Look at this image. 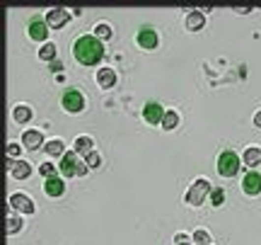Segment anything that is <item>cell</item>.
Returning <instances> with one entry per match:
<instances>
[{"label": "cell", "instance_id": "cell-13", "mask_svg": "<svg viewBox=\"0 0 261 245\" xmlns=\"http://www.w3.org/2000/svg\"><path fill=\"white\" fill-rule=\"evenodd\" d=\"M44 192L49 197H60L65 192V182L60 177H46V184H44Z\"/></svg>", "mask_w": 261, "mask_h": 245}, {"label": "cell", "instance_id": "cell-20", "mask_svg": "<svg viewBox=\"0 0 261 245\" xmlns=\"http://www.w3.org/2000/svg\"><path fill=\"white\" fill-rule=\"evenodd\" d=\"M63 148H65V146H63V141H60V139H54V141H49V143H46V153H49V155H65V153H63Z\"/></svg>", "mask_w": 261, "mask_h": 245}, {"label": "cell", "instance_id": "cell-30", "mask_svg": "<svg viewBox=\"0 0 261 245\" xmlns=\"http://www.w3.org/2000/svg\"><path fill=\"white\" fill-rule=\"evenodd\" d=\"M254 124L261 129V112H257V117H254Z\"/></svg>", "mask_w": 261, "mask_h": 245}, {"label": "cell", "instance_id": "cell-10", "mask_svg": "<svg viewBox=\"0 0 261 245\" xmlns=\"http://www.w3.org/2000/svg\"><path fill=\"white\" fill-rule=\"evenodd\" d=\"M242 189H244V194H259L261 192V175L257 170H252V173H247L244 175V180H242Z\"/></svg>", "mask_w": 261, "mask_h": 245}, {"label": "cell", "instance_id": "cell-24", "mask_svg": "<svg viewBox=\"0 0 261 245\" xmlns=\"http://www.w3.org/2000/svg\"><path fill=\"white\" fill-rule=\"evenodd\" d=\"M176 122H179L176 112H167V114H165V119H162V126H165V129H174Z\"/></svg>", "mask_w": 261, "mask_h": 245}, {"label": "cell", "instance_id": "cell-3", "mask_svg": "<svg viewBox=\"0 0 261 245\" xmlns=\"http://www.w3.org/2000/svg\"><path fill=\"white\" fill-rule=\"evenodd\" d=\"M218 173L223 177H232L239 173V155L234 151H223L220 158H218Z\"/></svg>", "mask_w": 261, "mask_h": 245}, {"label": "cell", "instance_id": "cell-5", "mask_svg": "<svg viewBox=\"0 0 261 245\" xmlns=\"http://www.w3.org/2000/svg\"><path fill=\"white\" fill-rule=\"evenodd\" d=\"M210 192V184H208V180H196L194 182V187L186 192V202L189 204H194V207H199V204H203L205 202V194Z\"/></svg>", "mask_w": 261, "mask_h": 245}, {"label": "cell", "instance_id": "cell-12", "mask_svg": "<svg viewBox=\"0 0 261 245\" xmlns=\"http://www.w3.org/2000/svg\"><path fill=\"white\" fill-rule=\"evenodd\" d=\"M7 170L12 173V177H17V180H25V177H29L31 175V165L29 163H25V160H10L7 163Z\"/></svg>", "mask_w": 261, "mask_h": 245}, {"label": "cell", "instance_id": "cell-2", "mask_svg": "<svg viewBox=\"0 0 261 245\" xmlns=\"http://www.w3.org/2000/svg\"><path fill=\"white\" fill-rule=\"evenodd\" d=\"M60 173L65 175V177H73V175H85L87 173V165L85 163H80V158L75 151H70V153H65L60 158Z\"/></svg>", "mask_w": 261, "mask_h": 245}, {"label": "cell", "instance_id": "cell-28", "mask_svg": "<svg viewBox=\"0 0 261 245\" xmlns=\"http://www.w3.org/2000/svg\"><path fill=\"white\" fill-rule=\"evenodd\" d=\"M87 165H89V168H97V165H99V155L94 153V151L87 153Z\"/></svg>", "mask_w": 261, "mask_h": 245}, {"label": "cell", "instance_id": "cell-11", "mask_svg": "<svg viewBox=\"0 0 261 245\" xmlns=\"http://www.w3.org/2000/svg\"><path fill=\"white\" fill-rule=\"evenodd\" d=\"M10 204H12L15 209L25 211V214H31V211H34V202L29 199L27 194H22V192H15V194L10 197Z\"/></svg>", "mask_w": 261, "mask_h": 245}, {"label": "cell", "instance_id": "cell-22", "mask_svg": "<svg viewBox=\"0 0 261 245\" xmlns=\"http://www.w3.org/2000/svg\"><path fill=\"white\" fill-rule=\"evenodd\" d=\"M54 56H56V46H54V44H46V46H41V51H39V59L49 61V59H54Z\"/></svg>", "mask_w": 261, "mask_h": 245}, {"label": "cell", "instance_id": "cell-15", "mask_svg": "<svg viewBox=\"0 0 261 245\" xmlns=\"http://www.w3.org/2000/svg\"><path fill=\"white\" fill-rule=\"evenodd\" d=\"M203 25H205V17H203L201 10H194V12H189L186 15V30H201Z\"/></svg>", "mask_w": 261, "mask_h": 245}, {"label": "cell", "instance_id": "cell-27", "mask_svg": "<svg viewBox=\"0 0 261 245\" xmlns=\"http://www.w3.org/2000/svg\"><path fill=\"white\" fill-rule=\"evenodd\" d=\"M39 173L46 175V177H54V165H51V163H44V165L39 168Z\"/></svg>", "mask_w": 261, "mask_h": 245}, {"label": "cell", "instance_id": "cell-23", "mask_svg": "<svg viewBox=\"0 0 261 245\" xmlns=\"http://www.w3.org/2000/svg\"><path fill=\"white\" fill-rule=\"evenodd\" d=\"M94 36H97V39H102V36H112V27H109L107 22H99L97 30H94Z\"/></svg>", "mask_w": 261, "mask_h": 245}, {"label": "cell", "instance_id": "cell-19", "mask_svg": "<svg viewBox=\"0 0 261 245\" xmlns=\"http://www.w3.org/2000/svg\"><path fill=\"white\" fill-rule=\"evenodd\" d=\"M75 153H92V139H89V136H78V141H75Z\"/></svg>", "mask_w": 261, "mask_h": 245}, {"label": "cell", "instance_id": "cell-8", "mask_svg": "<svg viewBox=\"0 0 261 245\" xmlns=\"http://www.w3.org/2000/svg\"><path fill=\"white\" fill-rule=\"evenodd\" d=\"M165 109H162V105L160 102H147L145 105V109H143V117H145V122L147 124H160L162 119H165Z\"/></svg>", "mask_w": 261, "mask_h": 245}, {"label": "cell", "instance_id": "cell-1", "mask_svg": "<svg viewBox=\"0 0 261 245\" xmlns=\"http://www.w3.org/2000/svg\"><path fill=\"white\" fill-rule=\"evenodd\" d=\"M75 59L83 63V66H94V63L102 61L104 56V46H102V39H97L94 34H83L75 39Z\"/></svg>", "mask_w": 261, "mask_h": 245}, {"label": "cell", "instance_id": "cell-21", "mask_svg": "<svg viewBox=\"0 0 261 245\" xmlns=\"http://www.w3.org/2000/svg\"><path fill=\"white\" fill-rule=\"evenodd\" d=\"M20 228H22V221H20L17 216H7V223H5V231H7V236L17 233Z\"/></svg>", "mask_w": 261, "mask_h": 245}, {"label": "cell", "instance_id": "cell-4", "mask_svg": "<svg viewBox=\"0 0 261 245\" xmlns=\"http://www.w3.org/2000/svg\"><path fill=\"white\" fill-rule=\"evenodd\" d=\"M60 105H63L65 112H83V107H85V97H83V92L80 90L68 88V90L63 92V97H60Z\"/></svg>", "mask_w": 261, "mask_h": 245}, {"label": "cell", "instance_id": "cell-25", "mask_svg": "<svg viewBox=\"0 0 261 245\" xmlns=\"http://www.w3.org/2000/svg\"><path fill=\"white\" fill-rule=\"evenodd\" d=\"M210 202H213V207H220L225 202V192L223 189H213L210 192Z\"/></svg>", "mask_w": 261, "mask_h": 245}, {"label": "cell", "instance_id": "cell-26", "mask_svg": "<svg viewBox=\"0 0 261 245\" xmlns=\"http://www.w3.org/2000/svg\"><path fill=\"white\" fill-rule=\"evenodd\" d=\"M194 243H199V245H210V236H208V233H205V231H196V233H194Z\"/></svg>", "mask_w": 261, "mask_h": 245}, {"label": "cell", "instance_id": "cell-18", "mask_svg": "<svg viewBox=\"0 0 261 245\" xmlns=\"http://www.w3.org/2000/svg\"><path fill=\"white\" fill-rule=\"evenodd\" d=\"M244 165H252V168L261 165V148H247L244 151Z\"/></svg>", "mask_w": 261, "mask_h": 245}, {"label": "cell", "instance_id": "cell-17", "mask_svg": "<svg viewBox=\"0 0 261 245\" xmlns=\"http://www.w3.org/2000/svg\"><path fill=\"white\" fill-rule=\"evenodd\" d=\"M12 117H15V122L17 124L29 122V119H31V107H27V105H17L15 112H12Z\"/></svg>", "mask_w": 261, "mask_h": 245}, {"label": "cell", "instance_id": "cell-16", "mask_svg": "<svg viewBox=\"0 0 261 245\" xmlns=\"http://www.w3.org/2000/svg\"><path fill=\"white\" fill-rule=\"evenodd\" d=\"M22 141H25V146H27V148L34 151V148H39V146H41V134H39V131H34V129H31V131H25Z\"/></svg>", "mask_w": 261, "mask_h": 245}, {"label": "cell", "instance_id": "cell-6", "mask_svg": "<svg viewBox=\"0 0 261 245\" xmlns=\"http://www.w3.org/2000/svg\"><path fill=\"white\" fill-rule=\"evenodd\" d=\"M70 20V12L65 10V7H51L49 10V15H46V25L51 27V30H60V27H65V22Z\"/></svg>", "mask_w": 261, "mask_h": 245}, {"label": "cell", "instance_id": "cell-9", "mask_svg": "<svg viewBox=\"0 0 261 245\" xmlns=\"http://www.w3.org/2000/svg\"><path fill=\"white\" fill-rule=\"evenodd\" d=\"M29 36L36 39V41H44V39L49 36V25H46V20L31 17V22H29Z\"/></svg>", "mask_w": 261, "mask_h": 245}, {"label": "cell", "instance_id": "cell-7", "mask_svg": "<svg viewBox=\"0 0 261 245\" xmlns=\"http://www.w3.org/2000/svg\"><path fill=\"white\" fill-rule=\"evenodd\" d=\"M138 46H143V49H155L157 46V32L152 30L150 25H143L141 30H138Z\"/></svg>", "mask_w": 261, "mask_h": 245}, {"label": "cell", "instance_id": "cell-14", "mask_svg": "<svg viewBox=\"0 0 261 245\" xmlns=\"http://www.w3.org/2000/svg\"><path fill=\"white\" fill-rule=\"evenodd\" d=\"M97 83L102 85V88H114L116 85V73L112 68H99V73H97Z\"/></svg>", "mask_w": 261, "mask_h": 245}, {"label": "cell", "instance_id": "cell-29", "mask_svg": "<svg viewBox=\"0 0 261 245\" xmlns=\"http://www.w3.org/2000/svg\"><path fill=\"white\" fill-rule=\"evenodd\" d=\"M17 153H20V146L10 143V146H7V155H17Z\"/></svg>", "mask_w": 261, "mask_h": 245}]
</instances>
